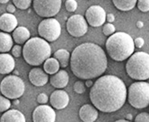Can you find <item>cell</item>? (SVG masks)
Segmentation results:
<instances>
[{
  "label": "cell",
  "mask_w": 149,
  "mask_h": 122,
  "mask_svg": "<svg viewBox=\"0 0 149 122\" xmlns=\"http://www.w3.org/2000/svg\"><path fill=\"white\" fill-rule=\"evenodd\" d=\"M8 0H0V4H6Z\"/></svg>",
  "instance_id": "60d3db41"
},
{
  "label": "cell",
  "mask_w": 149,
  "mask_h": 122,
  "mask_svg": "<svg viewBox=\"0 0 149 122\" xmlns=\"http://www.w3.org/2000/svg\"><path fill=\"white\" fill-rule=\"evenodd\" d=\"M18 22L16 17L12 14H3L0 16V30L3 32H11L17 28Z\"/></svg>",
  "instance_id": "9a60e30c"
},
{
  "label": "cell",
  "mask_w": 149,
  "mask_h": 122,
  "mask_svg": "<svg viewBox=\"0 0 149 122\" xmlns=\"http://www.w3.org/2000/svg\"><path fill=\"white\" fill-rule=\"evenodd\" d=\"M19 103V101H18V100H16V101H15V104H18Z\"/></svg>",
  "instance_id": "b9f144b4"
},
{
  "label": "cell",
  "mask_w": 149,
  "mask_h": 122,
  "mask_svg": "<svg viewBox=\"0 0 149 122\" xmlns=\"http://www.w3.org/2000/svg\"><path fill=\"white\" fill-rule=\"evenodd\" d=\"M65 6L68 12H74L77 9V2L76 0H67L65 2Z\"/></svg>",
  "instance_id": "f1b7e54d"
},
{
  "label": "cell",
  "mask_w": 149,
  "mask_h": 122,
  "mask_svg": "<svg viewBox=\"0 0 149 122\" xmlns=\"http://www.w3.org/2000/svg\"><path fill=\"white\" fill-rule=\"evenodd\" d=\"M31 33L30 31L24 26H19L13 31V40L15 43L19 44H25L26 41L30 40Z\"/></svg>",
  "instance_id": "ffe728a7"
},
{
  "label": "cell",
  "mask_w": 149,
  "mask_h": 122,
  "mask_svg": "<svg viewBox=\"0 0 149 122\" xmlns=\"http://www.w3.org/2000/svg\"><path fill=\"white\" fill-rule=\"evenodd\" d=\"M25 62L31 66L43 64L51 55V47L48 41L40 37L30 38L22 50Z\"/></svg>",
  "instance_id": "277c9868"
},
{
  "label": "cell",
  "mask_w": 149,
  "mask_h": 122,
  "mask_svg": "<svg viewBox=\"0 0 149 122\" xmlns=\"http://www.w3.org/2000/svg\"><path fill=\"white\" fill-rule=\"evenodd\" d=\"M127 74L135 80L149 78V54L142 51L133 53L126 64Z\"/></svg>",
  "instance_id": "5b68a950"
},
{
  "label": "cell",
  "mask_w": 149,
  "mask_h": 122,
  "mask_svg": "<svg viewBox=\"0 0 149 122\" xmlns=\"http://www.w3.org/2000/svg\"><path fill=\"white\" fill-rule=\"evenodd\" d=\"M135 122H149V113L142 112L135 118Z\"/></svg>",
  "instance_id": "4dcf8cb0"
},
{
  "label": "cell",
  "mask_w": 149,
  "mask_h": 122,
  "mask_svg": "<svg viewBox=\"0 0 149 122\" xmlns=\"http://www.w3.org/2000/svg\"><path fill=\"white\" fill-rule=\"evenodd\" d=\"M143 26H144V24L142 23V22H141V21H138V22H137V23H136V27H137V28H139V29H141V28H142Z\"/></svg>",
  "instance_id": "74e56055"
},
{
  "label": "cell",
  "mask_w": 149,
  "mask_h": 122,
  "mask_svg": "<svg viewBox=\"0 0 149 122\" xmlns=\"http://www.w3.org/2000/svg\"><path fill=\"white\" fill-rule=\"evenodd\" d=\"M106 20H107L108 24L113 23V22L115 21V16H114V15H113V14H108V15H106Z\"/></svg>",
  "instance_id": "e575fe53"
},
{
  "label": "cell",
  "mask_w": 149,
  "mask_h": 122,
  "mask_svg": "<svg viewBox=\"0 0 149 122\" xmlns=\"http://www.w3.org/2000/svg\"><path fill=\"white\" fill-rule=\"evenodd\" d=\"M70 55L71 54L67 49H60L54 53V59L58 60L61 68H65L68 66L70 62Z\"/></svg>",
  "instance_id": "7402d4cb"
},
{
  "label": "cell",
  "mask_w": 149,
  "mask_h": 122,
  "mask_svg": "<svg viewBox=\"0 0 149 122\" xmlns=\"http://www.w3.org/2000/svg\"><path fill=\"white\" fill-rule=\"evenodd\" d=\"M11 107V102L10 101L4 97V96H0V112H6Z\"/></svg>",
  "instance_id": "484cf974"
},
{
  "label": "cell",
  "mask_w": 149,
  "mask_h": 122,
  "mask_svg": "<svg viewBox=\"0 0 149 122\" xmlns=\"http://www.w3.org/2000/svg\"><path fill=\"white\" fill-rule=\"evenodd\" d=\"M59 63L54 58H49L43 64V71L47 75H55L59 71Z\"/></svg>",
  "instance_id": "603a6c76"
},
{
  "label": "cell",
  "mask_w": 149,
  "mask_h": 122,
  "mask_svg": "<svg viewBox=\"0 0 149 122\" xmlns=\"http://www.w3.org/2000/svg\"><path fill=\"white\" fill-rule=\"evenodd\" d=\"M25 91V84L22 78L16 75H7L0 83V92L8 100H17Z\"/></svg>",
  "instance_id": "52a82bcc"
},
{
  "label": "cell",
  "mask_w": 149,
  "mask_h": 122,
  "mask_svg": "<svg viewBox=\"0 0 149 122\" xmlns=\"http://www.w3.org/2000/svg\"><path fill=\"white\" fill-rule=\"evenodd\" d=\"M86 23L93 27H99L106 21V12L100 6H92L86 12Z\"/></svg>",
  "instance_id": "8fae6325"
},
{
  "label": "cell",
  "mask_w": 149,
  "mask_h": 122,
  "mask_svg": "<svg viewBox=\"0 0 149 122\" xmlns=\"http://www.w3.org/2000/svg\"><path fill=\"white\" fill-rule=\"evenodd\" d=\"M60 0H35L33 2V9L39 16L52 18L55 16L61 8Z\"/></svg>",
  "instance_id": "9c48e42d"
},
{
  "label": "cell",
  "mask_w": 149,
  "mask_h": 122,
  "mask_svg": "<svg viewBox=\"0 0 149 122\" xmlns=\"http://www.w3.org/2000/svg\"><path fill=\"white\" fill-rule=\"evenodd\" d=\"M71 71L79 79L91 80L101 76L108 66L104 50L97 44L84 42L70 55Z\"/></svg>",
  "instance_id": "6da1fadb"
},
{
  "label": "cell",
  "mask_w": 149,
  "mask_h": 122,
  "mask_svg": "<svg viewBox=\"0 0 149 122\" xmlns=\"http://www.w3.org/2000/svg\"><path fill=\"white\" fill-rule=\"evenodd\" d=\"M67 30L72 37L79 38L87 32L88 24L83 15H74L67 21Z\"/></svg>",
  "instance_id": "30bf717a"
},
{
  "label": "cell",
  "mask_w": 149,
  "mask_h": 122,
  "mask_svg": "<svg viewBox=\"0 0 149 122\" xmlns=\"http://www.w3.org/2000/svg\"><path fill=\"white\" fill-rule=\"evenodd\" d=\"M29 80L33 85L40 87L49 82V75L40 68H33L29 73Z\"/></svg>",
  "instance_id": "5bb4252c"
},
{
  "label": "cell",
  "mask_w": 149,
  "mask_h": 122,
  "mask_svg": "<svg viewBox=\"0 0 149 122\" xmlns=\"http://www.w3.org/2000/svg\"><path fill=\"white\" fill-rule=\"evenodd\" d=\"M114 122H130V121H127V119H119V120H116Z\"/></svg>",
  "instance_id": "ab89813d"
},
{
  "label": "cell",
  "mask_w": 149,
  "mask_h": 122,
  "mask_svg": "<svg viewBox=\"0 0 149 122\" xmlns=\"http://www.w3.org/2000/svg\"><path fill=\"white\" fill-rule=\"evenodd\" d=\"M6 10H7L8 14H12L13 15V13H15V6L13 4H10V5L7 6Z\"/></svg>",
  "instance_id": "d590c367"
},
{
  "label": "cell",
  "mask_w": 149,
  "mask_h": 122,
  "mask_svg": "<svg viewBox=\"0 0 149 122\" xmlns=\"http://www.w3.org/2000/svg\"><path fill=\"white\" fill-rule=\"evenodd\" d=\"M126 118H127V121H130V120L132 119V115H131V114H127V115L126 116Z\"/></svg>",
  "instance_id": "f35d334b"
},
{
  "label": "cell",
  "mask_w": 149,
  "mask_h": 122,
  "mask_svg": "<svg viewBox=\"0 0 149 122\" xmlns=\"http://www.w3.org/2000/svg\"><path fill=\"white\" fill-rule=\"evenodd\" d=\"M31 4H33V2L31 0H14L13 1V5L21 10H25L29 8Z\"/></svg>",
  "instance_id": "d4e9b609"
},
{
  "label": "cell",
  "mask_w": 149,
  "mask_h": 122,
  "mask_svg": "<svg viewBox=\"0 0 149 122\" xmlns=\"http://www.w3.org/2000/svg\"><path fill=\"white\" fill-rule=\"evenodd\" d=\"M37 102L40 104V105H46V103L49 102V97L46 93H40L38 96H37Z\"/></svg>",
  "instance_id": "1f68e13d"
},
{
  "label": "cell",
  "mask_w": 149,
  "mask_h": 122,
  "mask_svg": "<svg viewBox=\"0 0 149 122\" xmlns=\"http://www.w3.org/2000/svg\"><path fill=\"white\" fill-rule=\"evenodd\" d=\"M112 3L117 9L120 11L132 10L136 5V0H113Z\"/></svg>",
  "instance_id": "cb8c5ba5"
},
{
  "label": "cell",
  "mask_w": 149,
  "mask_h": 122,
  "mask_svg": "<svg viewBox=\"0 0 149 122\" xmlns=\"http://www.w3.org/2000/svg\"><path fill=\"white\" fill-rule=\"evenodd\" d=\"M74 91L78 94H83L86 92V85L82 81H77L74 84Z\"/></svg>",
  "instance_id": "83f0119b"
},
{
  "label": "cell",
  "mask_w": 149,
  "mask_h": 122,
  "mask_svg": "<svg viewBox=\"0 0 149 122\" xmlns=\"http://www.w3.org/2000/svg\"><path fill=\"white\" fill-rule=\"evenodd\" d=\"M38 32L46 41H55L61 34V25L55 18H47L41 21L38 26Z\"/></svg>",
  "instance_id": "ba28073f"
},
{
  "label": "cell",
  "mask_w": 149,
  "mask_h": 122,
  "mask_svg": "<svg viewBox=\"0 0 149 122\" xmlns=\"http://www.w3.org/2000/svg\"><path fill=\"white\" fill-rule=\"evenodd\" d=\"M11 52H12V56L13 57L19 58L21 55H22V48H21L20 45H15V46H13V48L11 49Z\"/></svg>",
  "instance_id": "d6a6232c"
},
{
  "label": "cell",
  "mask_w": 149,
  "mask_h": 122,
  "mask_svg": "<svg viewBox=\"0 0 149 122\" xmlns=\"http://www.w3.org/2000/svg\"><path fill=\"white\" fill-rule=\"evenodd\" d=\"M15 66V61L12 55L8 53H0V74L7 75L11 73Z\"/></svg>",
  "instance_id": "2e32d148"
},
{
  "label": "cell",
  "mask_w": 149,
  "mask_h": 122,
  "mask_svg": "<svg viewBox=\"0 0 149 122\" xmlns=\"http://www.w3.org/2000/svg\"><path fill=\"white\" fill-rule=\"evenodd\" d=\"M102 31H103L104 35L111 36L112 34H114V32H115V26L112 24H106L103 25Z\"/></svg>",
  "instance_id": "4316f807"
},
{
  "label": "cell",
  "mask_w": 149,
  "mask_h": 122,
  "mask_svg": "<svg viewBox=\"0 0 149 122\" xmlns=\"http://www.w3.org/2000/svg\"><path fill=\"white\" fill-rule=\"evenodd\" d=\"M49 102L51 106L57 109H65L69 103V96L63 90H56L50 94Z\"/></svg>",
  "instance_id": "4fadbf2b"
},
{
  "label": "cell",
  "mask_w": 149,
  "mask_h": 122,
  "mask_svg": "<svg viewBox=\"0 0 149 122\" xmlns=\"http://www.w3.org/2000/svg\"><path fill=\"white\" fill-rule=\"evenodd\" d=\"M69 81V75L67 71L65 70H59L58 73L53 75V76L50 78V84L53 87L56 89H62L66 87Z\"/></svg>",
  "instance_id": "ac0fdd59"
},
{
  "label": "cell",
  "mask_w": 149,
  "mask_h": 122,
  "mask_svg": "<svg viewBox=\"0 0 149 122\" xmlns=\"http://www.w3.org/2000/svg\"><path fill=\"white\" fill-rule=\"evenodd\" d=\"M0 122H26L24 115L17 109H8L0 118Z\"/></svg>",
  "instance_id": "d6986e66"
},
{
  "label": "cell",
  "mask_w": 149,
  "mask_h": 122,
  "mask_svg": "<svg viewBox=\"0 0 149 122\" xmlns=\"http://www.w3.org/2000/svg\"><path fill=\"white\" fill-rule=\"evenodd\" d=\"M33 122H55L56 112L49 105H40L33 112Z\"/></svg>",
  "instance_id": "7c38bea8"
},
{
  "label": "cell",
  "mask_w": 149,
  "mask_h": 122,
  "mask_svg": "<svg viewBox=\"0 0 149 122\" xmlns=\"http://www.w3.org/2000/svg\"><path fill=\"white\" fill-rule=\"evenodd\" d=\"M13 38L6 32H0V53H7L13 48Z\"/></svg>",
  "instance_id": "44dd1931"
},
{
  "label": "cell",
  "mask_w": 149,
  "mask_h": 122,
  "mask_svg": "<svg viewBox=\"0 0 149 122\" xmlns=\"http://www.w3.org/2000/svg\"><path fill=\"white\" fill-rule=\"evenodd\" d=\"M127 100L136 109H144L149 105V84L138 81L131 84L129 88Z\"/></svg>",
  "instance_id": "8992f818"
},
{
  "label": "cell",
  "mask_w": 149,
  "mask_h": 122,
  "mask_svg": "<svg viewBox=\"0 0 149 122\" xmlns=\"http://www.w3.org/2000/svg\"><path fill=\"white\" fill-rule=\"evenodd\" d=\"M137 7L142 12H148L149 11V0H139L137 1Z\"/></svg>",
  "instance_id": "f546056e"
},
{
  "label": "cell",
  "mask_w": 149,
  "mask_h": 122,
  "mask_svg": "<svg viewBox=\"0 0 149 122\" xmlns=\"http://www.w3.org/2000/svg\"><path fill=\"white\" fill-rule=\"evenodd\" d=\"M79 118L84 122H94L98 118V110L91 104H84L79 109Z\"/></svg>",
  "instance_id": "e0dca14e"
},
{
  "label": "cell",
  "mask_w": 149,
  "mask_h": 122,
  "mask_svg": "<svg viewBox=\"0 0 149 122\" xmlns=\"http://www.w3.org/2000/svg\"><path fill=\"white\" fill-rule=\"evenodd\" d=\"M145 44V40L143 38H140V37H138V38H136L135 39V41H134V45L136 48L137 49H140L143 47V45Z\"/></svg>",
  "instance_id": "836d02e7"
},
{
  "label": "cell",
  "mask_w": 149,
  "mask_h": 122,
  "mask_svg": "<svg viewBox=\"0 0 149 122\" xmlns=\"http://www.w3.org/2000/svg\"><path fill=\"white\" fill-rule=\"evenodd\" d=\"M89 95L95 109L111 113L119 110L125 104L127 88L118 76L102 75L93 84Z\"/></svg>",
  "instance_id": "7a4b0ae2"
},
{
  "label": "cell",
  "mask_w": 149,
  "mask_h": 122,
  "mask_svg": "<svg viewBox=\"0 0 149 122\" xmlns=\"http://www.w3.org/2000/svg\"><path fill=\"white\" fill-rule=\"evenodd\" d=\"M106 50L115 61H124L134 53V40L126 32H116L106 40Z\"/></svg>",
  "instance_id": "3957f363"
},
{
  "label": "cell",
  "mask_w": 149,
  "mask_h": 122,
  "mask_svg": "<svg viewBox=\"0 0 149 122\" xmlns=\"http://www.w3.org/2000/svg\"><path fill=\"white\" fill-rule=\"evenodd\" d=\"M93 84V83L92 80H86V84H84V85H86V87H92Z\"/></svg>",
  "instance_id": "8d00e7d4"
}]
</instances>
